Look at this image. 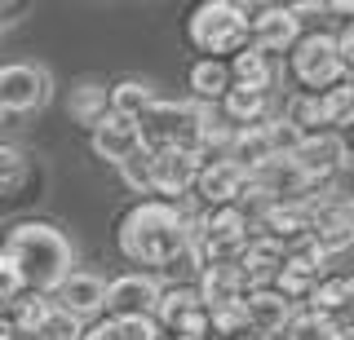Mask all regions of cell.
<instances>
[{"label": "cell", "mask_w": 354, "mask_h": 340, "mask_svg": "<svg viewBox=\"0 0 354 340\" xmlns=\"http://www.w3.org/2000/svg\"><path fill=\"white\" fill-rule=\"evenodd\" d=\"M199 159L204 155H186V150H160V155H151V194H164V203H177L182 194H191Z\"/></svg>", "instance_id": "11"}, {"label": "cell", "mask_w": 354, "mask_h": 340, "mask_svg": "<svg viewBox=\"0 0 354 340\" xmlns=\"http://www.w3.org/2000/svg\"><path fill=\"white\" fill-rule=\"evenodd\" d=\"M186 84H191V97L199 106H217L230 89V67L221 58H199L186 71Z\"/></svg>", "instance_id": "19"}, {"label": "cell", "mask_w": 354, "mask_h": 340, "mask_svg": "<svg viewBox=\"0 0 354 340\" xmlns=\"http://www.w3.org/2000/svg\"><path fill=\"white\" fill-rule=\"evenodd\" d=\"M49 314H53V301H49V296H40V292H18L14 301H9L5 327H9V336H14V340H18V336H31V340H36Z\"/></svg>", "instance_id": "20"}, {"label": "cell", "mask_w": 354, "mask_h": 340, "mask_svg": "<svg viewBox=\"0 0 354 340\" xmlns=\"http://www.w3.org/2000/svg\"><path fill=\"white\" fill-rule=\"evenodd\" d=\"M186 239H191V217L164 199H138L120 217V230H115L120 252L133 266H147V270H169L177 252L186 248Z\"/></svg>", "instance_id": "2"}, {"label": "cell", "mask_w": 354, "mask_h": 340, "mask_svg": "<svg viewBox=\"0 0 354 340\" xmlns=\"http://www.w3.org/2000/svg\"><path fill=\"white\" fill-rule=\"evenodd\" d=\"M288 75L301 84L297 93H328L337 84H350V71L337 58V45H332L328 31L297 36V45L288 49Z\"/></svg>", "instance_id": "5"}, {"label": "cell", "mask_w": 354, "mask_h": 340, "mask_svg": "<svg viewBox=\"0 0 354 340\" xmlns=\"http://www.w3.org/2000/svg\"><path fill=\"white\" fill-rule=\"evenodd\" d=\"M186 40L204 58H235L239 49H248V9L235 0H204L186 18Z\"/></svg>", "instance_id": "4"}, {"label": "cell", "mask_w": 354, "mask_h": 340, "mask_svg": "<svg viewBox=\"0 0 354 340\" xmlns=\"http://www.w3.org/2000/svg\"><path fill=\"white\" fill-rule=\"evenodd\" d=\"M164 340H169V336H164Z\"/></svg>", "instance_id": "30"}, {"label": "cell", "mask_w": 354, "mask_h": 340, "mask_svg": "<svg viewBox=\"0 0 354 340\" xmlns=\"http://www.w3.org/2000/svg\"><path fill=\"white\" fill-rule=\"evenodd\" d=\"M111 327H115V340H164L151 314L147 318H111Z\"/></svg>", "instance_id": "29"}, {"label": "cell", "mask_w": 354, "mask_h": 340, "mask_svg": "<svg viewBox=\"0 0 354 340\" xmlns=\"http://www.w3.org/2000/svg\"><path fill=\"white\" fill-rule=\"evenodd\" d=\"M319 102H324L328 133H341V128L350 124V115H354V89H350V84H337V89L319 93Z\"/></svg>", "instance_id": "26"}, {"label": "cell", "mask_w": 354, "mask_h": 340, "mask_svg": "<svg viewBox=\"0 0 354 340\" xmlns=\"http://www.w3.org/2000/svg\"><path fill=\"white\" fill-rule=\"evenodd\" d=\"M88 141H93V155L106 159V163H115V168L133 155V150H142L138 124H133V119H120V115H106L102 124H93V128H88Z\"/></svg>", "instance_id": "14"}, {"label": "cell", "mask_w": 354, "mask_h": 340, "mask_svg": "<svg viewBox=\"0 0 354 340\" xmlns=\"http://www.w3.org/2000/svg\"><path fill=\"white\" fill-rule=\"evenodd\" d=\"M120 177L133 194H151V155L147 150H133V155L120 163Z\"/></svg>", "instance_id": "27"}, {"label": "cell", "mask_w": 354, "mask_h": 340, "mask_svg": "<svg viewBox=\"0 0 354 340\" xmlns=\"http://www.w3.org/2000/svg\"><path fill=\"white\" fill-rule=\"evenodd\" d=\"M243 181H248V177H243L230 159H199L191 194H199L204 208H226V203H239Z\"/></svg>", "instance_id": "12"}, {"label": "cell", "mask_w": 354, "mask_h": 340, "mask_svg": "<svg viewBox=\"0 0 354 340\" xmlns=\"http://www.w3.org/2000/svg\"><path fill=\"white\" fill-rule=\"evenodd\" d=\"M288 159L319 186V181H328L332 172H341L350 163V146H346L341 133H315V137H301V146H297Z\"/></svg>", "instance_id": "8"}, {"label": "cell", "mask_w": 354, "mask_h": 340, "mask_svg": "<svg viewBox=\"0 0 354 340\" xmlns=\"http://www.w3.org/2000/svg\"><path fill=\"white\" fill-rule=\"evenodd\" d=\"M195 292H199V305H204V314H208V310H221V305H239L243 279H239L235 266H226V261H213V266L199 270Z\"/></svg>", "instance_id": "15"}, {"label": "cell", "mask_w": 354, "mask_h": 340, "mask_svg": "<svg viewBox=\"0 0 354 340\" xmlns=\"http://www.w3.org/2000/svg\"><path fill=\"white\" fill-rule=\"evenodd\" d=\"M195 310H204V305H199L195 283H169V288L155 292L151 318H155V327H160V336H164V332H173V327L182 323L186 314H195Z\"/></svg>", "instance_id": "18"}, {"label": "cell", "mask_w": 354, "mask_h": 340, "mask_svg": "<svg viewBox=\"0 0 354 340\" xmlns=\"http://www.w3.org/2000/svg\"><path fill=\"white\" fill-rule=\"evenodd\" d=\"M279 119H283V124H292L301 137L328 133V119H324V102H319V93H288L283 106H279Z\"/></svg>", "instance_id": "22"}, {"label": "cell", "mask_w": 354, "mask_h": 340, "mask_svg": "<svg viewBox=\"0 0 354 340\" xmlns=\"http://www.w3.org/2000/svg\"><path fill=\"white\" fill-rule=\"evenodd\" d=\"M221 119H226L230 128H252V124H266V119H274V97L270 93H252V89H235L230 84L226 97H221Z\"/></svg>", "instance_id": "17"}, {"label": "cell", "mask_w": 354, "mask_h": 340, "mask_svg": "<svg viewBox=\"0 0 354 340\" xmlns=\"http://www.w3.org/2000/svg\"><path fill=\"white\" fill-rule=\"evenodd\" d=\"M49 97H53V75L40 62H9V67H0V111L27 115V111L49 106Z\"/></svg>", "instance_id": "6"}, {"label": "cell", "mask_w": 354, "mask_h": 340, "mask_svg": "<svg viewBox=\"0 0 354 340\" xmlns=\"http://www.w3.org/2000/svg\"><path fill=\"white\" fill-rule=\"evenodd\" d=\"M102 301H106V283L88 270H71L53 292V310H62L66 318L84 323V318H102Z\"/></svg>", "instance_id": "10"}, {"label": "cell", "mask_w": 354, "mask_h": 340, "mask_svg": "<svg viewBox=\"0 0 354 340\" xmlns=\"http://www.w3.org/2000/svg\"><path fill=\"white\" fill-rule=\"evenodd\" d=\"M22 181H27V155L18 146H0V194L18 190Z\"/></svg>", "instance_id": "28"}, {"label": "cell", "mask_w": 354, "mask_h": 340, "mask_svg": "<svg viewBox=\"0 0 354 340\" xmlns=\"http://www.w3.org/2000/svg\"><path fill=\"white\" fill-rule=\"evenodd\" d=\"M226 67H230V84L235 89H252V93H270L274 84H279V62L274 58H266L261 49H239L235 58H226Z\"/></svg>", "instance_id": "16"}, {"label": "cell", "mask_w": 354, "mask_h": 340, "mask_svg": "<svg viewBox=\"0 0 354 340\" xmlns=\"http://www.w3.org/2000/svg\"><path fill=\"white\" fill-rule=\"evenodd\" d=\"M306 301H310V310H315V314L337 318V314L354 301V283H350V274H319Z\"/></svg>", "instance_id": "23"}, {"label": "cell", "mask_w": 354, "mask_h": 340, "mask_svg": "<svg viewBox=\"0 0 354 340\" xmlns=\"http://www.w3.org/2000/svg\"><path fill=\"white\" fill-rule=\"evenodd\" d=\"M155 102H160V97H155V89L147 80H120V84L106 89V111L120 115V119H133V124H138Z\"/></svg>", "instance_id": "21"}, {"label": "cell", "mask_w": 354, "mask_h": 340, "mask_svg": "<svg viewBox=\"0 0 354 340\" xmlns=\"http://www.w3.org/2000/svg\"><path fill=\"white\" fill-rule=\"evenodd\" d=\"M0 261L14 270V279L22 283V292H58V283L71 274L75 252L71 239L49 221H18L14 230H5L0 239Z\"/></svg>", "instance_id": "1"}, {"label": "cell", "mask_w": 354, "mask_h": 340, "mask_svg": "<svg viewBox=\"0 0 354 340\" xmlns=\"http://www.w3.org/2000/svg\"><path fill=\"white\" fill-rule=\"evenodd\" d=\"M155 292H160V283H155L147 270L120 274V279L106 283L102 318H147L151 305H155Z\"/></svg>", "instance_id": "7"}, {"label": "cell", "mask_w": 354, "mask_h": 340, "mask_svg": "<svg viewBox=\"0 0 354 340\" xmlns=\"http://www.w3.org/2000/svg\"><path fill=\"white\" fill-rule=\"evenodd\" d=\"M239 314H243V323H248V332H257V336H279L283 327H288V318H292L297 310H292V305H288L274 288H252V292L239 296Z\"/></svg>", "instance_id": "13"}, {"label": "cell", "mask_w": 354, "mask_h": 340, "mask_svg": "<svg viewBox=\"0 0 354 340\" xmlns=\"http://www.w3.org/2000/svg\"><path fill=\"white\" fill-rule=\"evenodd\" d=\"M297 36H301V23L292 18V9H288V5H270V9L248 14V45L261 49L266 58L288 53V49L297 45Z\"/></svg>", "instance_id": "9"}, {"label": "cell", "mask_w": 354, "mask_h": 340, "mask_svg": "<svg viewBox=\"0 0 354 340\" xmlns=\"http://www.w3.org/2000/svg\"><path fill=\"white\" fill-rule=\"evenodd\" d=\"M106 115H111L106 111V84H93V80L75 84V89H71V119H75V124L93 128V124H102Z\"/></svg>", "instance_id": "25"}, {"label": "cell", "mask_w": 354, "mask_h": 340, "mask_svg": "<svg viewBox=\"0 0 354 340\" xmlns=\"http://www.w3.org/2000/svg\"><path fill=\"white\" fill-rule=\"evenodd\" d=\"M283 332H288L283 340H341V336H350L346 323H337V318H328V314H315V310L292 314Z\"/></svg>", "instance_id": "24"}, {"label": "cell", "mask_w": 354, "mask_h": 340, "mask_svg": "<svg viewBox=\"0 0 354 340\" xmlns=\"http://www.w3.org/2000/svg\"><path fill=\"white\" fill-rule=\"evenodd\" d=\"M208 115H213V106H199V102H155L138 119V141L147 155H160V150L199 155V137H204Z\"/></svg>", "instance_id": "3"}]
</instances>
